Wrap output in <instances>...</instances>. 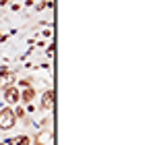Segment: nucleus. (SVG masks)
Masks as SVG:
<instances>
[{"instance_id":"obj_1","label":"nucleus","mask_w":153,"mask_h":145,"mask_svg":"<svg viewBox=\"0 0 153 145\" xmlns=\"http://www.w3.org/2000/svg\"><path fill=\"white\" fill-rule=\"evenodd\" d=\"M17 124V116L13 112V108H2L0 110V129L2 131H8Z\"/></svg>"},{"instance_id":"obj_2","label":"nucleus","mask_w":153,"mask_h":145,"mask_svg":"<svg viewBox=\"0 0 153 145\" xmlns=\"http://www.w3.org/2000/svg\"><path fill=\"white\" fill-rule=\"evenodd\" d=\"M4 102H6L8 106H17V104L21 102V89H19L17 85L4 89Z\"/></svg>"},{"instance_id":"obj_3","label":"nucleus","mask_w":153,"mask_h":145,"mask_svg":"<svg viewBox=\"0 0 153 145\" xmlns=\"http://www.w3.org/2000/svg\"><path fill=\"white\" fill-rule=\"evenodd\" d=\"M15 81H17V77H15V72H13V71L0 72V89H8V87H13Z\"/></svg>"},{"instance_id":"obj_4","label":"nucleus","mask_w":153,"mask_h":145,"mask_svg":"<svg viewBox=\"0 0 153 145\" xmlns=\"http://www.w3.org/2000/svg\"><path fill=\"white\" fill-rule=\"evenodd\" d=\"M52 106H54V89H46L44 96H42V104H39V108H42V110H50Z\"/></svg>"},{"instance_id":"obj_5","label":"nucleus","mask_w":153,"mask_h":145,"mask_svg":"<svg viewBox=\"0 0 153 145\" xmlns=\"http://www.w3.org/2000/svg\"><path fill=\"white\" fill-rule=\"evenodd\" d=\"M33 99H35V89H33V87H27V89L21 91V102H23V104H29V102H33Z\"/></svg>"},{"instance_id":"obj_6","label":"nucleus","mask_w":153,"mask_h":145,"mask_svg":"<svg viewBox=\"0 0 153 145\" xmlns=\"http://www.w3.org/2000/svg\"><path fill=\"white\" fill-rule=\"evenodd\" d=\"M31 83H33V81H31V79H23V81H19V85H21V87H23V89H27V87H33V85H31Z\"/></svg>"},{"instance_id":"obj_7","label":"nucleus","mask_w":153,"mask_h":145,"mask_svg":"<svg viewBox=\"0 0 153 145\" xmlns=\"http://www.w3.org/2000/svg\"><path fill=\"white\" fill-rule=\"evenodd\" d=\"M13 112H15V116H17V118H25V110H23L21 106H19L17 110H13Z\"/></svg>"},{"instance_id":"obj_8","label":"nucleus","mask_w":153,"mask_h":145,"mask_svg":"<svg viewBox=\"0 0 153 145\" xmlns=\"http://www.w3.org/2000/svg\"><path fill=\"white\" fill-rule=\"evenodd\" d=\"M46 6H52V2H46V0H44V2H39V4H37L35 8H37V10H44Z\"/></svg>"},{"instance_id":"obj_9","label":"nucleus","mask_w":153,"mask_h":145,"mask_svg":"<svg viewBox=\"0 0 153 145\" xmlns=\"http://www.w3.org/2000/svg\"><path fill=\"white\" fill-rule=\"evenodd\" d=\"M0 145H4V143H0Z\"/></svg>"}]
</instances>
